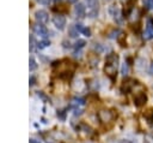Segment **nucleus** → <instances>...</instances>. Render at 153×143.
<instances>
[{"instance_id":"dca6fc26","label":"nucleus","mask_w":153,"mask_h":143,"mask_svg":"<svg viewBox=\"0 0 153 143\" xmlns=\"http://www.w3.org/2000/svg\"><path fill=\"white\" fill-rule=\"evenodd\" d=\"M81 34H84L85 36H87V37H90L91 36V30L88 29V28H82V30H81Z\"/></svg>"},{"instance_id":"b1692460","label":"nucleus","mask_w":153,"mask_h":143,"mask_svg":"<svg viewBox=\"0 0 153 143\" xmlns=\"http://www.w3.org/2000/svg\"><path fill=\"white\" fill-rule=\"evenodd\" d=\"M29 143H41V142H39V141H37V139H35V138H30Z\"/></svg>"},{"instance_id":"39448f33","label":"nucleus","mask_w":153,"mask_h":143,"mask_svg":"<svg viewBox=\"0 0 153 143\" xmlns=\"http://www.w3.org/2000/svg\"><path fill=\"white\" fill-rule=\"evenodd\" d=\"M146 101H147V96H146L145 93H137V94L134 96V103H135V106H137V107L143 106V105L146 103Z\"/></svg>"},{"instance_id":"f257e3e1","label":"nucleus","mask_w":153,"mask_h":143,"mask_svg":"<svg viewBox=\"0 0 153 143\" xmlns=\"http://www.w3.org/2000/svg\"><path fill=\"white\" fill-rule=\"evenodd\" d=\"M117 62H118V56L115 53H110L106 59H105V72L106 75L114 81L115 79V73H116V68H117Z\"/></svg>"},{"instance_id":"4be33fe9","label":"nucleus","mask_w":153,"mask_h":143,"mask_svg":"<svg viewBox=\"0 0 153 143\" xmlns=\"http://www.w3.org/2000/svg\"><path fill=\"white\" fill-rule=\"evenodd\" d=\"M148 72H149V75H151V76H153V60H152V62H151V65H149Z\"/></svg>"},{"instance_id":"9b49d317","label":"nucleus","mask_w":153,"mask_h":143,"mask_svg":"<svg viewBox=\"0 0 153 143\" xmlns=\"http://www.w3.org/2000/svg\"><path fill=\"white\" fill-rule=\"evenodd\" d=\"M29 68H30V71H35V70L37 68L36 60H35L32 56H30V59H29Z\"/></svg>"},{"instance_id":"1a4fd4ad","label":"nucleus","mask_w":153,"mask_h":143,"mask_svg":"<svg viewBox=\"0 0 153 143\" xmlns=\"http://www.w3.org/2000/svg\"><path fill=\"white\" fill-rule=\"evenodd\" d=\"M74 12L78 17H84L85 12H86V8H85L84 4H76L75 7H74Z\"/></svg>"},{"instance_id":"9d476101","label":"nucleus","mask_w":153,"mask_h":143,"mask_svg":"<svg viewBox=\"0 0 153 143\" xmlns=\"http://www.w3.org/2000/svg\"><path fill=\"white\" fill-rule=\"evenodd\" d=\"M50 44V42H49V40H47V38H44V40H42V41H39L38 43H37V47L39 48V49H43V48H45V47H48Z\"/></svg>"},{"instance_id":"6e6552de","label":"nucleus","mask_w":153,"mask_h":143,"mask_svg":"<svg viewBox=\"0 0 153 143\" xmlns=\"http://www.w3.org/2000/svg\"><path fill=\"white\" fill-rule=\"evenodd\" d=\"M134 83H136V82H134L133 79H128L127 82L124 81L123 84H122V87H121V90H122L123 93H128V91H130L131 88L134 87Z\"/></svg>"},{"instance_id":"0eeeda50","label":"nucleus","mask_w":153,"mask_h":143,"mask_svg":"<svg viewBox=\"0 0 153 143\" xmlns=\"http://www.w3.org/2000/svg\"><path fill=\"white\" fill-rule=\"evenodd\" d=\"M35 18L37 19V22H39V23H47L48 22V12L47 11H44V10H38V11H36V13H35Z\"/></svg>"},{"instance_id":"a878e982","label":"nucleus","mask_w":153,"mask_h":143,"mask_svg":"<svg viewBox=\"0 0 153 143\" xmlns=\"http://www.w3.org/2000/svg\"><path fill=\"white\" fill-rule=\"evenodd\" d=\"M56 1H57V0H56Z\"/></svg>"},{"instance_id":"2eb2a0df","label":"nucleus","mask_w":153,"mask_h":143,"mask_svg":"<svg viewBox=\"0 0 153 143\" xmlns=\"http://www.w3.org/2000/svg\"><path fill=\"white\" fill-rule=\"evenodd\" d=\"M87 5L90 6V8H97L98 5V0H86Z\"/></svg>"},{"instance_id":"aec40b11","label":"nucleus","mask_w":153,"mask_h":143,"mask_svg":"<svg viewBox=\"0 0 153 143\" xmlns=\"http://www.w3.org/2000/svg\"><path fill=\"white\" fill-rule=\"evenodd\" d=\"M33 47H35V40L32 36H30V49L33 50Z\"/></svg>"},{"instance_id":"423d86ee","label":"nucleus","mask_w":153,"mask_h":143,"mask_svg":"<svg viewBox=\"0 0 153 143\" xmlns=\"http://www.w3.org/2000/svg\"><path fill=\"white\" fill-rule=\"evenodd\" d=\"M143 38L145 40H152L153 38V23L151 19H148L145 32H143Z\"/></svg>"},{"instance_id":"20e7f679","label":"nucleus","mask_w":153,"mask_h":143,"mask_svg":"<svg viewBox=\"0 0 153 143\" xmlns=\"http://www.w3.org/2000/svg\"><path fill=\"white\" fill-rule=\"evenodd\" d=\"M32 30H33V32H35L36 35H39V36H42V37H47L48 30H47V28H45L42 23L35 24V25L32 26Z\"/></svg>"},{"instance_id":"f3484780","label":"nucleus","mask_w":153,"mask_h":143,"mask_svg":"<svg viewBox=\"0 0 153 143\" xmlns=\"http://www.w3.org/2000/svg\"><path fill=\"white\" fill-rule=\"evenodd\" d=\"M78 32H79V31L76 30L75 26H74V29H71V30H69V35H71L72 37H76V36H78Z\"/></svg>"},{"instance_id":"412c9836","label":"nucleus","mask_w":153,"mask_h":143,"mask_svg":"<svg viewBox=\"0 0 153 143\" xmlns=\"http://www.w3.org/2000/svg\"><path fill=\"white\" fill-rule=\"evenodd\" d=\"M41 5H49V2H50V0H37Z\"/></svg>"},{"instance_id":"ddd939ff","label":"nucleus","mask_w":153,"mask_h":143,"mask_svg":"<svg viewBox=\"0 0 153 143\" xmlns=\"http://www.w3.org/2000/svg\"><path fill=\"white\" fill-rule=\"evenodd\" d=\"M73 103L75 106H82V105H85V99H82V97H75L73 100Z\"/></svg>"},{"instance_id":"6ab92c4d","label":"nucleus","mask_w":153,"mask_h":143,"mask_svg":"<svg viewBox=\"0 0 153 143\" xmlns=\"http://www.w3.org/2000/svg\"><path fill=\"white\" fill-rule=\"evenodd\" d=\"M146 5H147V8L152 10L153 8V0H146Z\"/></svg>"},{"instance_id":"5701e85b","label":"nucleus","mask_w":153,"mask_h":143,"mask_svg":"<svg viewBox=\"0 0 153 143\" xmlns=\"http://www.w3.org/2000/svg\"><path fill=\"white\" fill-rule=\"evenodd\" d=\"M29 82H30V85H33V84H35V82H36V78H35L33 76H31V77H30V81H29Z\"/></svg>"},{"instance_id":"a211bd4d","label":"nucleus","mask_w":153,"mask_h":143,"mask_svg":"<svg viewBox=\"0 0 153 143\" xmlns=\"http://www.w3.org/2000/svg\"><path fill=\"white\" fill-rule=\"evenodd\" d=\"M93 48H94V50H97L98 53H100V52L103 50V48L100 47V44H99V43H94V46H93Z\"/></svg>"},{"instance_id":"393cba45","label":"nucleus","mask_w":153,"mask_h":143,"mask_svg":"<svg viewBox=\"0 0 153 143\" xmlns=\"http://www.w3.org/2000/svg\"><path fill=\"white\" fill-rule=\"evenodd\" d=\"M67 1H68V2H71V4H75L78 0H67Z\"/></svg>"},{"instance_id":"f8f14e48","label":"nucleus","mask_w":153,"mask_h":143,"mask_svg":"<svg viewBox=\"0 0 153 143\" xmlns=\"http://www.w3.org/2000/svg\"><path fill=\"white\" fill-rule=\"evenodd\" d=\"M128 72H129L128 64H127V62H123V64H122V67H121V73H122L123 76H127V75H128Z\"/></svg>"},{"instance_id":"7ed1b4c3","label":"nucleus","mask_w":153,"mask_h":143,"mask_svg":"<svg viewBox=\"0 0 153 143\" xmlns=\"http://www.w3.org/2000/svg\"><path fill=\"white\" fill-rule=\"evenodd\" d=\"M109 13L112 16V18L115 19V22H116V23H118V24H121V23H122L121 12H120V8H118V7H116L115 5H111V6L109 7Z\"/></svg>"},{"instance_id":"4468645a","label":"nucleus","mask_w":153,"mask_h":143,"mask_svg":"<svg viewBox=\"0 0 153 143\" xmlns=\"http://www.w3.org/2000/svg\"><path fill=\"white\" fill-rule=\"evenodd\" d=\"M85 44H86V42H85L84 40H78V41L75 42V44H74V48H75V49H80V48H82Z\"/></svg>"},{"instance_id":"f03ea898","label":"nucleus","mask_w":153,"mask_h":143,"mask_svg":"<svg viewBox=\"0 0 153 143\" xmlns=\"http://www.w3.org/2000/svg\"><path fill=\"white\" fill-rule=\"evenodd\" d=\"M53 23L59 30H63L66 25V18L62 14H55L53 17Z\"/></svg>"}]
</instances>
